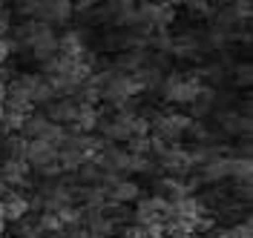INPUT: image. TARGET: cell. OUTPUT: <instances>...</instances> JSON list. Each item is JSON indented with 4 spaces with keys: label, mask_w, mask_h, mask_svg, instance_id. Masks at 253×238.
Instances as JSON below:
<instances>
[{
    "label": "cell",
    "mask_w": 253,
    "mask_h": 238,
    "mask_svg": "<svg viewBox=\"0 0 253 238\" xmlns=\"http://www.w3.org/2000/svg\"><path fill=\"white\" fill-rule=\"evenodd\" d=\"M0 206H3V218H6V221H23L32 209L29 198H23V195L15 192V190L6 192V198L0 201Z\"/></svg>",
    "instance_id": "52a82bcc"
},
{
    "label": "cell",
    "mask_w": 253,
    "mask_h": 238,
    "mask_svg": "<svg viewBox=\"0 0 253 238\" xmlns=\"http://www.w3.org/2000/svg\"><path fill=\"white\" fill-rule=\"evenodd\" d=\"M55 238H89V233H86V227H69V230H61Z\"/></svg>",
    "instance_id": "ffe728a7"
},
{
    "label": "cell",
    "mask_w": 253,
    "mask_h": 238,
    "mask_svg": "<svg viewBox=\"0 0 253 238\" xmlns=\"http://www.w3.org/2000/svg\"><path fill=\"white\" fill-rule=\"evenodd\" d=\"M46 115L52 124H58V127H63V124H75V115H78V103L72 101V98H61V101H52V103H46Z\"/></svg>",
    "instance_id": "8992f818"
},
{
    "label": "cell",
    "mask_w": 253,
    "mask_h": 238,
    "mask_svg": "<svg viewBox=\"0 0 253 238\" xmlns=\"http://www.w3.org/2000/svg\"><path fill=\"white\" fill-rule=\"evenodd\" d=\"M35 230H38V236H58L63 230V224L58 221L55 212H43V215L35 221Z\"/></svg>",
    "instance_id": "9a60e30c"
},
{
    "label": "cell",
    "mask_w": 253,
    "mask_h": 238,
    "mask_svg": "<svg viewBox=\"0 0 253 238\" xmlns=\"http://www.w3.org/2000/svg\"><path fill=\"white\" fill-rule=\"evenodd\" d=\"M75 172H78V178H81V181H86V184H101V175H104L101 170H98V164H95V161H84Z\"/></svg>",
    "instance_id": "e0dca14e"
},
{
    "label": "cell",
    "mask_w": 253,
    "mask_h": 238,
    "mask_svg": "<svg viewBox=\"0 0 253 238\" xmlns=\"http://www.w3.org/2000/svg\"><path fill=\"white\" fill-rule=\"evenodd\" d=\"M207 238H236V236H233V230H213Z\"/></svg>",
    "instance_id": "d4e9b609"
},
{
    "label": "cell",
    "mask_w": 253,
    "mask_h": 238,
    "mask_svg": "<svg viewBox=\"0 0 253 238\" xmlns=\"http://www.w3.org/2000/svg\"><path fill=\"white\" fill-rule=\"evenodd\" d=\"M0 181H3L6 187H26V184H29V164H26V161L6 158L0 164Z\"/></svg>",
    "instance_id": "277c9868"
},
{
    "label": "cell",
    "mask_w": 253,
    "mask_h": 238,
    "mask_svg": "<svg viewBox=\"0 0 253 238\" xmlns=\"http://www.w3.org/2000/svg\"><path fill=\"white\" fill-rule=\"evenodd\" d=\"M98 3H101V0H75V3H72V12H86L89 6H98Z\"/></svg>",
    "instance_id": "7402d4cb"
},
{
    "label": "cell",
    "mask_w": 253,
    "mask_h": 238,
    "mask_svg": "<svg viewBox=\"0 0 253 238\" xmlns=\"http://www.w3.org/2000/svg\"><path fill=\"white\" fill-rule=\"evenodd\" d=\"M230 167H233V158H221V155H216V158H210L207 164H202L199 178L207 181V184H219V181H224V178H230Z\"/></svg>",
    "instance_id": "ba28073f"
},
{
    "label": "cell",
    "mask_w": 253,
    "mask_h": 238,
    "mask_svg": "<svg viewBox=\"0 0 253 238\" xmlns=\"http://www.w3.org/2000/svg\"><path fill=\"white\" fill-rule=\"evenodd\" d=\"M3 152H6V158H12V161H23V152H26V138H23V135H12V138H6Z\"/></svg>",
    "instance_id": "2e32d148"
},
{
    "label": "cell",
    "mask_w": 253,
    "mask_h": 238,
    "mask_svg": "<svg viewBox=\"0 0 253 238\" xmlns=\"http://www.w3.org/2000/svg\"><path fill=\"white\" fill-rule=\"evenodd\" d=\"M72 15V0H32V17L41 23H63Z\"/></svg>",
    "instance_id": "7a4b0ae2"
},
{
    "label": "cell",
    "mask_w": 253,
    "mask_h": 238,
    "mask_svg": "<svg viewBox=\"0 0 253 238\" xmlns=\"http://www.w3.org/2000/svg\"><path fill=\"white\" fill-rule=\"evenodd\" d=\"M98 112H95V106L92 103H78V115H75V132H89V129H95L98 127Z\"/></svg>",
    "instance_id": "4fadbf2b"
},
{
    "label": "cell",
    "mask_w": 253,
    "mask_h": 238,
    "mask_svg": "<svg viewBox=\"0 0 253 238\" xmlns=\"http://www.w3.org/2000/svg\"><path fill=\"white\" fill-rule=\"evenodd\" d=\"M190 124H193V121L184 118V115H158L150 127L156 129V141L173 143V141H178V135H184V132H187Z\"/></svg>",
    "instance_id": "3957f363"
},
{
    "label": "cell",
    "mask_w": 253,
    "mask_h": 238,
    "mask_svg": "<svg viewBox=\"0 0 253 238\" xmlns=\"http://www.w3.org/2000/svg\"><path fill=\"white\" fill-rule=\"evenodd\" d=\"M124 238H141V227H138V224L126 227V230H124Z\"/></svg>",
    "instance_id": "cb8c5ba5"
},
{
    "label": "cell",
    "mask_w": 253,
    "mask_h": 238,
    "mask_svg": "<svg viewBox=\"0 0 253 238\" xmlns=\"http://www.w3.org/2000/svg\"><path fill=\"white\" fill-rule=\"evenodd\" d=\"M156 190H158V195H161V198H167V201H178V198L190 195L187 184H184V181H178V178H173V175L158 178V181H156Z\"/></svg>",
    "instance_id": "7c38bea8"
},
{
    "label": "cell",
    "mask_w": 253,
    "mask_h": 238,
    "mask_svg": "<svg viewBox=\"0 0 253 238\" xmlns=\"http://www.w3.org/2000/svg\"><path fill=\"white\" fill-rule=\"evenodd\" d=\"M126 152L129 155H147L150 152V138L147 135H132V138H126Z\"/></svg>",
    "instance_id": "ac0fdd59"
},
{
    "label": "cell",
    "mask_w": 253,
    "mask_h": 238,
    "mask_svg": "<svg viewBox=\"0 0 253 238\" xmlns=\"http://www.w3.org/2000/svg\"><path fill=\"white\" fill-rule=\"evenodd\" d=\"M153 164L147 155H129V172H150Z\"/></svg>",
    "instance_id": "d6986e66"
},
{
    "label": "cell",
    "mask_w": 253,
    "mask_h": 238,
    "mask_svg": "<svg viewBox=\"0 0 253 238\" xmlns=\"http://www.w3.org/2000/svg\"><path fill=\"white\" fill-rule=\"evenodd\" d=\"M0 9H3V3H0Z\"/></svg>",
    "instance_id": "83f0119b"
},
{
    "label": "cell",
    "mask_w": 253,
    "mask_h": 238,
    "mask_svg": "<svg viewBox=\"0 0 253 238\" xmlns=\"http://www.w3.org/2000/svg\"><path fill=\"white\" fill-rule=\"evenodd\" d=\"M144 64H147V55H144L141 49H129V52H124V55L115 61V69L126 75V72H138Z\"/></svg>",
    "instance_id": "5bb4252c"
},
{
    "label": "cell",
    "mask_w": 253,
    "mask_h": 238,
    "mask_svg": "<svg viewBox=\"0 0 253 238\" xmlns=\"http://www.w3.org/2000/svg\"><path fill=\"white\" fill-rule=\"evenodd\" d=\"M233 75H239V86H248L251 83V64H242V66H236V72Z\"/></svg>",
    "instance_id": "44dd1931"
},
{
    "label": "cell",
    "mask_w": 253,
    "mask_h": 238,
    "mask_svg": "<svg viewBox=\"0 0 253 238\" xmlns=\"http://www.w3.org/2000/svg\"><path fill=\"white\" fill-rule=\"evenodd\" d=\"M58 55L61 58H69V61H81L84 52V34L81 32H66L63 37H58Z\"/></svg>",
    "instance_id": "30bf717a"
},
{
    "label": "cell",
    "mask_w": 253,
    "mask_h": 238,
    "mask_svg": "<svg viewBox=\"0 0 253 238\" xmlns=\"http://www.w3.org/2000/svg\"><path fill=\"white\" fill-rule=\"evenodd\" d=\"M17 37L32 49V58L35 61H49L58 55V37L52 34V26L49 23H41V20H26L17 26Z\"/></svg>",
    "instance_id": "6da1fadb"
},
{
    "label": "cell",
    "mask_w": 253,
    "mask_h": 238,
    "mask_svg": "<svg viewBox=\"0 0 253 238\" xmlns=\"http://www.w3.org/2000/svg\"><path fill=\"white\" fill-rule=\"evenodd\" d=\"M9 52H12V46H9V40H6V37H0V64H6Z\"/></svg>",
    "instance_id": "603a6c76"
},
{
    "label": "cell",
    "mask_w": 253,
    "mask_h": 238,
    "mask_svg": "<svg viewBox=\"0 0 253 238\" xmlns=\"http://www.w3.org/2000/svg\"><path fill=\"white\" fill-rule=\"evenodd\" d=\"M3 101H6V83L0 80V103H3Z\"/></svg>",
    "instance_id": "484cf974"
},
{
    "label": "cell",
    "mask_w": 253,
    "mask_h": 238,
    "mask_svg": "<svg viewBox=\"0 0 253 238\" xmlns=\"http://www.w3.org/2000/svg\"><path fill=\"white\" fill-rule=\"evenodd\" d=\"M17 238H41V236H17Z\"/></svg>",
    "instance_id": "4316f807"
},
{
    "label": "cell",
    "mask_w": 253,
    "mask_h": 238,
    "mask_svg": "<svg viewBox=\"0 0 253 238\" xmlns=\"http://www.w3.org/2000/svg\"><path fill=\"white\" fill-rule=\"evenodd\" d=\"M112 230H115L112 218H107L101 209H89L86 212V233H89V238H107Z\"/></svg>",
    "instance_id": "8fae6325"
},
{
    "label": "cell",
    "mask_w": 253,
    "mask_h": 238,
    "mask_svg": "<svg viewBox=\"0 0 253 238\" xmlns=\"http://www.w3.org/2000/svg\"><path fill=\"white\" fill-rule=\"evenodd\" d=\"M23 161H26L29 167H35V170H41V167H46L52 161H58V149L49 146V143H43V141H26Z\"/></svg>",
    "instance_id": "5b68a950"
},
{
    "label": "cell",
    "mask_w": 253,
    "mask_h": 238,
    "mask_svg": "<svg viewBox=\"0 0 253 238\" xmlns=\"http://www.w3.org/2000/svg\"><path fill=\"white\" fill-rule=\"evenodd\" d=\"M49 129H52V121L46 115H26L23 124H20V132H23L26 141H41Z\"/></svg>",
    "instance_id": "9c48e42d"
}]
</instances>
